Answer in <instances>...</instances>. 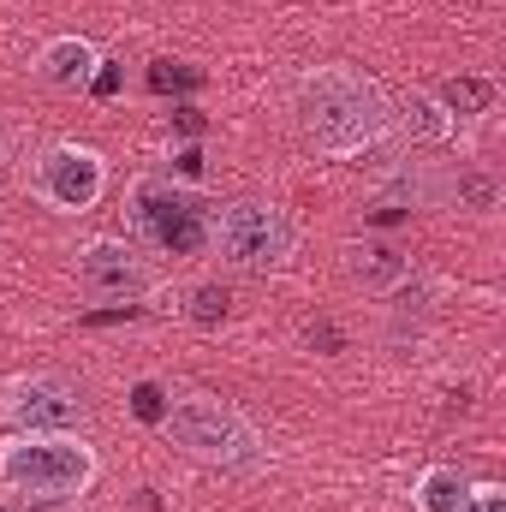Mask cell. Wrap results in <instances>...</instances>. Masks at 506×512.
Returning <instances> with one entry per match:
<instances>
[{
	"label": "cell",
	"instance_id": "cell-12",
	"mask_svg": "<svg viewBox=\"0 0 506 512\" xmlns=\"http://www.w3.org/2000/svg\"><path fill=\"white\" fill-rule=\"evenodd\" d=\"M411 501H417V512H465L471 507V477L459 465H429L417 477Z\"/></svg>",
	"mask_w": 506,
	"mask_h": 512
},
{
	"label": "cell",
	"instance_id": "cell-11",
	"mask_svg": "<svg viewBox=\"0 0 506 512\" xmlns=\"http://www.w3.org/2000/svg\"><path fill=\"white\" fill-rule=\"evenodd\" d=\"M429 197H435V179H429L423 167H399L376 197H370V221H381V227H387V221H405V215L423 209Z\"/></svg>",
	"mask_w": 506,
	"mask_h": 512
},
{
	"label": "cell",
	"instance_id": "cell-15",
	"mask_svg": "<svg viewBox=\"0 0 506 512\" xmlns=\"http://www.w3.org/2000/svg\"><path fill=\"white\" fill-rule=\"evenodd\" d=\"M227 310H233V292H227L221 280H203V286H191V298H185V316H191L197 328H221Z\"/></svg>",
	"mask_w": 506,
	"mask_h": 512
},
{
	"label": "cell",
	"instance_id": "cell-21",
	"mask_svg": "<svg viewBox=\"0 0 506 512\" xmlns=\"http://www.w3.org/2000/svg\"><path fill=\"white\" fill-rule=\"evenodd\" d=\"M0 512H78V501H48V495H30V501H0Z\"/></svg>",
	"mask_w": 506,
	"mask_h": 512
},
{
	"label": "cell",
	"instance_id": "cell-7",
	"mask_svg": "<svg viewBox=\"0 0 506 512\" xmlns=\"http://www.w3.org/2000/svg\"><path fill=\"white\" fill-rule=\"evenodd\" d=\"M78 286L96 304H137V298H149L155 274H149V262L131 251L126 239H90L78 251Z\"/></svg>",
	"mask_w": 506,
	"mask_h": 512
},
{
	"label": "cell",
	"instance_id": "cell-13",
	"mask_svg": "<svg viewBox=\"0 0 506 512\" xmlns=\"http://www.w3.org/2000/svg\"><path fill=\"white\" fill-rule=\"evenodd\" d=\"M495 78H477V72H459V78H447L441 90H435V102H441V114L447 120H477V114H489L495 108Z\"/></svg>",
	"mask_w": 506,
	"mask_h": 512
},
{
	"label": "cell",
	"instance_id": "cell-9",
	"mask_svg": "<svg viewBox=\"0 0 506 512\" xmlns=\"http://www.w3.org/2000/svg\"><path fill=\"white\" fill-rule=\"evenodd\" d=\"M96 66H102V54H96V42H84V36H54V42L36 54V78H42L48 90H90Z\"/></svg>",
	"mask_w": 506,
	"mask_h": 512
},
{
	"label": "cell",
	"instance_id": "cell-20",
	"mask_svg": "<svg viewBox=\"0 0 506 512\" xmlns=\"http://www.w3.org/2000/svg\"><path fill=\"white\" fill-rule=\"evenodd\" d=\"M203 126H209V114H203L197 102H179V108H173V131H179V137H191V143H197Z\"/></svg>",
	"mask_w": 506,
	"mask_h": 512
},
{
	"label": "cell",
	"instance_id": "cell-3",
	"mask_svg": "<svg viewBox=\"0 0 506 512\" xmlns=\"http://www.w3.org/2000/svg\"><path fill=\"white\" fill-rule=\"evenodd\" d=\"M161 429H167V441L179 453H191L203 465L239 471V465H256L262 459V441H256L251 417L233 411V405H221V399H179V405H167Z\"/></svg>",
	"mask_w": 506,
	"mask_h": 512
},
{
	"label": "cell",
	"instance_id": "cell-2",
	"mask_svg": "<svg viewBox=\"0 0 506 512\" xmlns=\"http://www.w3.org/2000/svg\"><path fill=\"white\" fill-rule=\"evenodd\" d=\"M102 459L84 435H12L0 441V483L18 495H48V501H78L96 483Z\"/></svg>",
	"mask_w": 506,
	"mask_h": 512
},
{
	"label": "cell",
	"instance_id": "cell-22",
	"mask_svg": "<svg viewBox=\"0 0 506 512\" xmlns=\"http://www.w3.org/2000/svg\"><path fill=\"white\" fill-rule=\"evenodd\" d=\"M310 346H322V352H346V334H340L334 322H310Z\"/></svg>",
	"mask_w": 506,
	"mask_h": 512
},
{
	"label": "cell",
	"instance_id": "cell-18",
	"mask_svg": "<svg viewBox=\"0 0 506 512\" xmlns=\"http://www.w3.org/2000/svg\"><path fill=\"white\" fill-rule=\"evenodd\" d=\"M197 84H203L197 66H173V60H155V66H149V90H161V96H167V90H197Z\"/></svg>",
	"mask_w": 506,
	"mask_h": 512
},
{
	"label": "cell",
	"instance_id": "cell-17",
	"mask_svg": "<svg viewBox=\"0 0 506 512\" xmlns=\"http://www.w3.org/2000/svg\"><path fill=\"white\" fill-rule=\"evenodd\" d=\"M126 399H131V417H137V423H161V417H167V405H173L161 382H137Z\"/></svg>",
	"mask_w": 506,
	"mask_h": 512
},
{
	"label": "cell",
	"instance_id": "cell-5",
	"mask_svg": "<svg viewBox=\"0 0 506 512\" xmlns=\"http://www.w3.org/2000/svg\"><path fill=\"white\" fill-rule=\"evenodd\" d=\"M209 251H221V262L239 268V274H268V268H280L292 256V221H286L280 203L239 197V203L215 209Z\"/></svg>",
	"mask_w": 506,
	"mask_h": 512
},
{
	"label": "cell",
	"instance_id": "cell-8",
	"mask_svg": "<svg viewBox=\"0 0 506 512\" xmlns=\"http://www.w3.org/2000/svg\"><path fill=\"white\" fill-rule=\"evenodd\" d=\"M0 411L12 423V435H60V429H72L84 417V399H78V387L60 382V376H30V382L6 387Z\"/></svg>",
	"mask_w": 506,
	"mask_h": 512
},
{
	"label": "cell",
	"instance_id": "cell-26",
	"mask_svg": "<svg viewBox=\"0 0 506 512\" xmlns=\"http://www.w3.org/2000/svg\"><path fill=\"white\" fill-rule=\"evenodd\" d=\"M465 512H477V501H471V507H465Z\"/></svg>",
	"mask_w": 506,
	"mask_h": 512
},
{
	"label": "cell",
	"instance_id": "cell-19",
	"mask_svg": "<svg viewBox=\"0 0 506 512\" xmlns=\"http://www.w3.org/2000/svg\"><path fill=\"white\" fill-rule=\"evenodd\" d=\"M203 179V143H185L173 155V185H197Z\"/></svg>",
	"mask_w": 506,
	"mask_h": 512
},
{
	"label": "cell",
	"instance_id": "cell-23",
	"mask_svg": "<svg viewBox=\"0 0 506 512\" xmlns=\"http://www.w3.org/2000/svg\"><path fill=\"white\" fill-rule=\"evenodd\" d=\"M90 96H120V66H96V78H90Z\"/></svg>",
	"mask_w": 506,
	"mask_h": 512
},
{
	"label": "cell",
	"instance_id": "cell-25",
	"mask_svg": "<svg viewBox=\"0 0 506 512\" xmlns=\"http://www.w3.org/2000/svg\"><path fill=\"white\" fill-rule=\"evenodd\" d=\"M0 167H6V126H0Z\"/></svg>",
	"mask_w": 506,
	"mask_h": 512
},
{
	"label": "cell",
	"instance_id": "cell-10",
	"mask_svg": "<svg viewBox=\"0 0 506 512\" xmlns=\"http://www.w3.org/2000/svg\"><path fill=\"white\" fill-rule=\"evenodd\" d=\"M346 274H352L364 292H376V298H393V292L411 280V262L393 251L387 239H352V245H346Z\"/></svg>",
	"mask_w": 506,
	"mask_h": 512
},
{
	"label": "cell",
	"instance_id": "cell-1",
	"mask_svg": "<svg viewBox=\"0 0 506 512\" xmlns=\"http://www.w3.org/2000/svg\"><path fill=\"white\" fill-rule=\"evenodd\" d=\"M298 131L322 155L352 161L393 131V102L376 78H364L352 66H316L298 78Z\"/></svg>",
	"mask_w": 506,
	"mask_h": 512
},
{
	"label": "cell",
	"instance_id": "cell-6",
	"mask_svg": "<svg viewBox=\"0 0 506 512\" xmlns=\"http://www.w3.org/2000/svg\"><path fill=\"white\" fill-rule=\"evenodd\" d=\"M30 185H36V197H42L48 209L84 215V209H96L102 191H108V161H102L96 149H84V143H54V149L36 155Z\"/></svg>",
	"mask_w": 506,
	"mask_h": 512
},
{
	"label": "cell",
	"instance_id": "cell-4",
	"mask_svg": "<svg viewBox=\"0 0 506 512\" xmlns=\"http://www.w3.org/2000/svg\"><path fill=\"white\" fill-rule=\"evenodd\" d=\"M131 221H137V233H143L161 256H203L209 251L215 209H209L191 185L137 179V185H131Z\"/></svg>",
	"mask_w": 506,
	"mask_h": 512
},
{
	"label": "cell",
	"instance_id": "cell-24",
	"mask_svg": "<svg viewBox=\"0 0 506 512\" xmlns=\"http://www.w3.org/2000/svg\"><path fill=\"white\" fill-rule=\"evenodd\" d=\"M471 501H477V512H506V495L495 489V483H483V489H471Z\"/></svg>",
	"mask_w": 506,
	"mask_h": 512
},
{
	"label": "cell",
	"instance_id": "cell-14",
	"mask_svg": "<svg viewBox=\"0 0 506 512\" xmlns=\"http://www.w3.org/2000/svg\"><path fill=\"white\" fill-rule=\"evenodd\" d=\"M393 120L405 126V137H417V143H447V137H453V120L441 114L435 96H405V102L393 108Z\"/></svg>",
	"mask_w": 506,
	"mask_h": 512
},
{
	"label": "cell",
	"instance_id": "cell-16",
	"mask_svg": "<svg viewBox=\"0 0 506 512\" xmlns=\"http://www.w3.org/2000/svg\"><path fill=\"white\" fill-rule=\"evenodd\" d=\"M459 203H465V209H495V203H501V179L483 173V167H465V173H459Z\"/></svg>",
	"mask_w": 506,
	"mask_h": 512
}]
</instances>
